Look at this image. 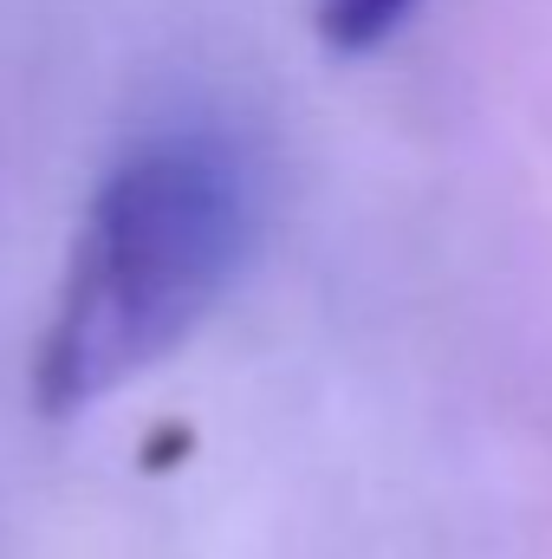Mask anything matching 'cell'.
<instances>
[{
  "label": "cell",
  "instance_id": "obj_2",
  "mask_svg": "<svg viewBox=\"0 0 552 559\" xmlns=\"http://www.w3.org/2000/svg\"><path fill=\"white\" fill-rule=\"evenodd\" d=\"M416 0H312V20H319V39L332 52H377L404 20H410Z\"/></svg>",
  "mask_w": 552,
  "mask_h": 559
},
{
  "label": "cell",
  "instance_id": "obj_1",
  "mask_svg": "<svg viewBox=\"0 0 552 559\" xmlns=\"http://www.w3.org/2000/svg\"><path fill=\"white\" fill-rule=\"evenodd\" d=\"M254 248V189L228 143H137L85 202L33 345L39 417H79L163 365L235 286Z\"/></svg>",
  "mask_w": 552,
  "mask_h": 559
}]
</instances>
